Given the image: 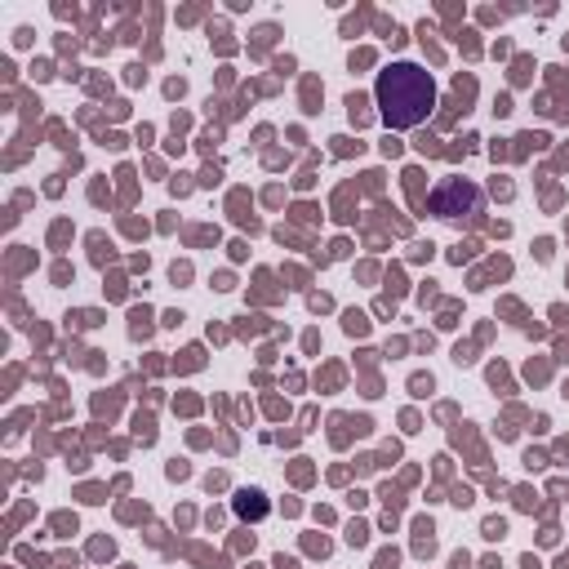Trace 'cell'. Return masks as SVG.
<instances>
[{
    "label": "cell",
    "instance_id": "cell-1",
    "mask_svg": "<svg viewBox=\"0 0 569 569\" xmlns=\"http://www.w3.org/2000/svg\"><path fill=\"white\" fill-rule=\"evenodd\" d=\"M373 98H378V111H382L387 129H413L436 107V80L418 62H391L387 71H378Z\"/></svg>",
    "mask_w": 569,
    "mask_h": 569
}]
</instances>
